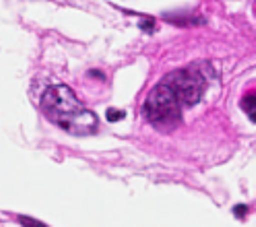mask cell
<instances>
[{
	"instance_id": "obj_5",
	"label": "cell",
	"mask_w": 256,
	"mask_h": 227,
	"mask_svg": "<svg viewBox=\"0 0 256 227\" xmlns=\"http://www.w3.org/2000/svg\"><path fill=\"white\" fill-rule=\"evenodd\" d=\"M106 118H108V122H120V120L126 118V112L116 110V108H110V110L106 112Z\"/></svg>"
},
{
	"instance_id": "obj_4",
	"label": "cell",
	"mask_w": 256,
	"mask_h": 227,
	"mask_svg": "<svg viewBox=\"0 0 256 227\" xmlns=\"http://www.w3.org/2000/svg\"><path fill=\"white\" fill-rule=\"evenodd\" d=\"M242 108H244V112L250 116V120H252V122H256V95H254V93L244 95V100H242Z\"/></svg>"
},
{
	"instance_id": "obj_9",
	"label": "cell",
	"mask_w": 256,
	"mask_h": 227,
	"mask_svg": "<svg viewBox=\"0 0 256 227\" xmlns=\"http://www.w3.org/2000/svg\"><path fill=\"white\" fill-rule=\"evenodd\" d=\"M89 76H98V78H102V80L106 78V76H104V72H98V70H91V72H89Z\"/></svg>"
},
{
	"instance_id": "obj_8",
	"label": "cell",
	"mask_w": 256,
	"mask_h": 227,
	"mask_svg": "<svg viewBox=\"0 0 256 227\" xmlns=\"http://www.w3.org/2000/svg\"><path fill=\"white\" fill-rule=\"evenodd\" d=\"M234 215H236L238 219H244V217L248 215V206H246V204H238V206H234Z\"/></svg>"
},
{
	"instance_id": "obj_6",
	"label": "cell",
	"mask_w": 256,
	"mask_h": 227,
	"mask_svg": "<svg viewBox=\"0 0 256 227\" xmlns=\"http://www.w3.org/2000/svg\"><path fill=\"white\" fill-rule=\"evenodd\" d=\"M19 223H21L23 227H48L46 223H42V221H38V219H31V217H19Z\"/></svg>"
},
{
	"instance_id": "obj_7",
	"label": "cell",
	"mask_w": 256,
	"mask_h": 227,
	"mask_svg": "<svg viewBox=\"0 0 256 227\" xmlns=\"http://www.w3.org/2000/svg\"><path fill=\"white\" fill-rule=\"evenodd\" d=\"M138 27H140V31H145V34H153L155 31V21L151 17H147V19H142L138 23Z\"/></svg>"
},
{
	"instance_id": "obj_2",
	"label": "cell",
	"mask_w": 256,
	"mask_h": 227,
	"mask_svg": "<svg viewBox=\"0 0 256 227\" xmlns=\"http://www.w3.org/2000/svg\"><path fill=\"white\" fill-rule=\"evenodd\" d=\"M142 114L145 118L155 126V128H164L170 130L176 124L180 122L182 116V104L178 100L176 91L162 80L157 87L151 89V93L147 95L145 106H142Z\"/></svg>"
},
{
	"instance_id": "obj_3",
	"label": "cell",
	"mask_w": 256,
	"mask_h": 227,
	"mask_svg": "<svg viewBox=\"0 0 256 227\" xmlns=\"http://www.w3.org/2000/svg\"><path fill=\"white\" fill-rule=\"evenodd\" d=\"M166 83L176 91L182 108H192L200 102V97L206 87V78L198 68H182L174 70L166 78Z\"/></svg>"
},
{
	"instance_id": "obj_1",
	"label": "cell",
	"mask_w": 256,
	"mask_h": 227,
	"mask_svg": "<svg viewBox=\"0 0 256 227\" xmlns=\"http://www.w3.org/2000/svg\"><path fill=\"white\" fill-rule=\"evenodd\" d=\"M42 112L52 124H56L68 134L87 136L98 132V116L78 102L74 91L66 85H50L44 91Z\"/></svg>"
}]
</instances>
